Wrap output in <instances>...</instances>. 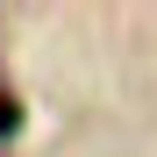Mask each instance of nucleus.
<instances>
[{"mask_svg":"<svg viewBox=\"0 0 157 157\" xmlns=\"http://www.w3.org/2000/svg\"><path fill=\"white\" fill-rule=\"evenodd\" d=\"M14 128H21V100H7V93H0V136H14Z\"/></svg>","mask_w":157,"mask_h":157,"instance_id":"obj_1","label":"nucleus"}]
</instances>
